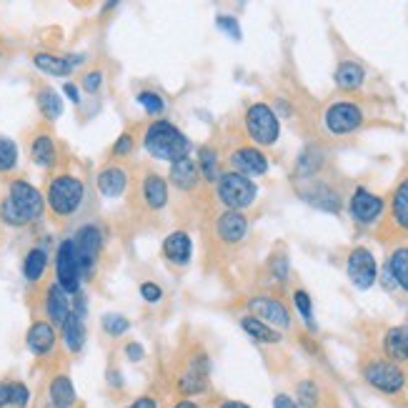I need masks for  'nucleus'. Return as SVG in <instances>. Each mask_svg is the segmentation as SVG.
Returning a JSON list of instances; mask_svg holds the SVG:
<instances>
[{"label": "nucleus", "instance_id": "nucleus-39", "mask_svg": "<svg viewBox=\"0 0 408 408\" xmlns=\"http://www.w3.org/2000/svg\"><path fill=\"white\" fill-rule=\"evenodd\" d=\"M136 101H138V106L143 108L146 113H151V116H160V113L165 111L163 98L155 91H141L138 96H136Z\"/></svg>", "mask_w": 408, "mask_h": 408}, {"label": "nucleus", "instance_id": "nucleus-7", "mask_svg": "<svg viewBox=\"0 0 408 408\" xmlns=\"http://www.w3.org/2000/svg\"><path fill=\"white\" fill-rule=\"evenodd\" d=\"M56 283L68 293V296H78L83 286V268L78 260L73 238H66L56 250Z\"/></svg>", "mask_w": 408, "mask_h": 408}, {"label": "nucleus", "instance_id": "nucleus-40", "mask_svg": "<svg viewBox=\"0 0 408 408\" xmlns=\"http://www.w3.org/2000/svg\"><path fill=\"white\" fill-rule=\"evenodd\" d=\"M288 255L283 253V250H278V253H273L270 255V260H268V273H270V278L276 283H283L288 278Z\"/></svg>", "mask_w": 408, "mask_h": 408}, {"label": "nucleus", "instance_id": "nucleus-9", "mask_svg": "<svg viewBox=\"0 0 408 408\" xmlns=\"http://www.w3.org/2000/svg\"><path fill=\"white\" fill-rule=\"evenodd\" d=\"M323 126L331 136H351L363 126V111L358 103L336 101L323 113Z\"/></svg>", "mask_w": 408, "mask_h": 408}, {"label": "nucleus", "instance_id": "nucleus-52", "mask_svg": "<svg viewBox=\"0 0 408 408\" xmlns=\"http://www.w3.org/2000/svg\"><path fill=\"white\" fill-rule=\"evenodd\" d=\"M218 408H250L248 403H240V401H223Z\"/></svg>", "mask_w": 408, "mask_h": 408}, {"label": "nucleus", "instance_id": "nucleus-10", "mask_svg": "<svg viewBox=\"0 0 408 408\" xmlns=\"http://www.w3.org/2000/svg\"><path fill=\"white\" fill-rule=\"evenodd\" d=\"M208 373H210L208 353L198 348L195 353H190L185 368L178 373V391L183 396H200V393H205L210 386Z\"/></svg>", "mask_w": 408, "mask_h": 408}, {"label": "nucleus", "instance_id": "nucleus-11", "mask_svg": "<svg viewBox=\"0 0 408 408\" xmlns=\"http://www.w3.org/2000/svg\"><path fill=\"white\" fill-rule=\"evenodd\" d=\"M346 273L358 291H368L378 278V265H376V258H373L371 250L363 248V245L353 248L346 260Z\"/></svg>", "mask_w": 408, "mask_h": 408}, {"label": "nucleus", "instance_id": "nucleus-19", "mask_svg": "<svg viewBox=\"0 0 408 408\" xmlns=\"http://www.w3.org/2000/svg\"><path fill=\"white\" fill-rule=\"evenodd\" d=\"M160 253L170 265H188L193 258V240L185 230H173L163 238Z\"/></svg>", "mask_w": 408, "mask_h": 408}, {"label": "nucleus", "instance_id": "nucleus-21", "mask_svg": "<svg viewBox=\"0 0 408 408\" xmlns=\"http://www.w3.org/2000/svg\"><path fill=\"white\" fill-rule=\"evenodd\" d=\"M43 308H46L48 323H53V326H63L66 318L71 316V296H68L58 283H51V286L46 288V301H43Z\"/></svg>", "mask_w": 408, "mask_h": 408}, {"label": "nucleus", "instance_id": "nucleus-48", "mask_svg": "<svg viewBox=\"0 0 408 408\" xmlns=\"http://www.w3.org/2000/svg\"><path fill=\"white\" fill-rule=\"evenodd\" d=\"M63 93H66V98L73 103V106H81L83 96H81V88H78L76 83H66V86H63Z\"/></svg>", "mask_w": 408, "mask_h": 408}, {"label": "nucleus", "instance_id": "nucleus-17", "mask_svg": "<svg viewBox=\"0 0 408 408\" xmlns=\"http://www.w3.org/2000/svg\"><path fill=\"white\" fill-rule=\"evenodd\" d=\"M248 235V218L240 210H223L215 218V238L223 245H238Z\"/></svg>", "mask_w": 408, "mask_h": 408}, {"label": "nucleus", "instance_id": "nucleus-31", "mask_svg": "<svg viewBox=\"0 0 408 408\" xmlns=\"http://www.w3.org/2000/svg\"><path fill=\"white\" fill-rule=\"evenodd\" d=\"M36 103H38V111H41V116L46 118V121L53 123L63 116V98H61V93L53 91V88H48V86L38 88Z\"/></svg>", "mask_w": 408, "mask_h": 408}, {"label": "nucleus", "instance_id": "nucleus-46", "mask_svg": "<svg viewBox=\"0 0 408 408\" xmlns=\"http://www.w3.org/2000/svg\"><path fill=\"white\" fill-rule=\"evenodd\" d=\"M215 26H218L228 38L240 41V26H238V21H235L233 16H218V18H215Z\"/></svg>", "mask_w": 408, "mask_h": 408}, {"label": "nucleus", "instance_id": "nucleus-35", "mask_svg": "<svg viewBox=\"0 0 408 408\" xmlns=\"http://www.w3.org/2000/svg\"><path fill=\"white\" fill-rule=\"evenodd\" d=\"M386 268L393 276V281H396V286L408 293V245H398L393 250Z\"/></svg>", "mask_w": 408, "mask_h": 408}, {"label": "nucleus", "instance_id": "nucleus-16", "mask_svg": "<svg viewBox=\"0 0 408 408\" xmlns=\"http://www.w3.org/2000/svg\"><path fill=\"white\" fill-rule=\"evenodd\" d=\"M230 165H233L235 173L245 175V178L268 173V158L255 146H240V148H235L230 153Z\"/></svg>", "mask_w": 408, "mask_h": 408}, {"label": "nucleus", "instance_id": "nucleus-12", "mask_svg": "<svg viewBox=\"0 0 408 408\" xmlns=\"http://www.w3.org/2000/svg\"><path fill=\"white\" fill-rule=\"evenodd\" d=\"M248 316L268 323L270 328H288L291 326V313L281 298L273 296H253L248 301Z\"/></svg>", "mask_w": 408, "mask_h": 408}, {"label": "nucleus", "instance_id": "nucleus-27", "mask_svg": "<svg viewBox=\"0 0 408 408\" xmlns=\"http://www.w3.org/2000/svg\"><path fill=\"white\" fill-rule=\"evenodd\" d=\"M383 353L393 363L408 361V326L388 328L386 336H383Z\"/></svg>", "mask_w": 408, "mask_h": 408}, {"label": "nucleus", "instance_id": "nucleus-20", "mask_svg": "<svg viewBox=\"0 0 408 408\" xmlns=\"http://www.w3.org/2000/svg\"><path fill=\"white\" fill-rule=\"evenodd\" d=\"M96 185L106 198H121L128 188V168L121 163H108L101 168Z\"/></svg>", "mask_w": 408, "mask_h": 408}, {"label": "nucleus", "instance_id": "nucleus-26", "mask_svg": "<svg viewBox=\"0 0 408 408\" xmlns=\"http://www.w3.org/2000/svg\"><path fill=\"white\" fill-rule=\"evenodd\" d=\"M33 66L38 68L41 73L46 76H53V78H68L76 66L71 63L68 56H56V53H33Z\"/></svg>", "mask_w": 408, "mask_h": 408}, {"label": "nucleus", "instance_id": "nucleus-33", "mask_svg": "<svg viewBox=\"0 0 408 408\" xmlns=\"http://www.w3.org/2000/svg\"><path fill=\"white\" fill-rule=\"evenodd\" d=\"M46 268H48L46 248L36 245V248L28 250L26 258H23V276H26V281L28 283H38L43 278V273H46Z\"/></svg>", "mask_w": 408, "mask_h": 408}, {"label": "nucleus", "instance_id": "nucleus-47", "mask_svg": "<svg viewBox=\"0 0 408 408\" xmlns=\"http://www.w3.org/2000/svg\"><path fill=\"white\" fill-rule=\"evenodd\" d=\"M143 356H146V348L141 346V343H128L126 346V358L128 361H133V363H138V361H143Z\"/></svg>", "mask_w": 408, "mask_h": 408}, {"label": "nucleus", "instance_id": "nucleus-13", "mask_svg": "<svg viewBox=\"0 0 408 408\" xmlns=\"http://www.w3.org/2000/svg\"><path fill=\"white\" fill-rule=\"evenodd\" d=\"M383 208H386V203H383L381 195L371 193V190L361 188V185L353 190L351 200H348L351 218L356 220L358 225H373L383 215Z\"/></svg>", "mask_w": 408, "mask_h": 408}, {"label": "nucleus", "instance_id": "nucleus-43", "mask_svg": "<svg viewBox=\"0 0 408 408\" xmlns=\"http://www.w3.org/2000/svg\"><path fill=\"white\" fill-rule=\"evenodd\" d=\"M81 88L88 93V96H96V93H101V88H103V71H101V68H93V71L83 73Z\"/></svg>", "mask_w": 408, "mask_h": 408}, {"label": "nucleus", "instance_id": "nucleus-14", "mask_svg": "<svg viewBox=\"0 0 408 408\" xmlns=\"http://www.w3.org/2000/svg\"><path fill=\"white\" fill-rule=\"evenodd\" d=\"M298 195H301L308 205H313V208L318 210H326V213H338V210L343 208L341 193H338L333 185L323 183V180H311V183L298 190Z\"/></svg>", "mask_w": 408, "mask_h": 408}, {"label": "nucleus", "instance_id": "nucleus-28", "mask_svg": "<svg viewBox=\"0 0 408 408\" xmlns=\"http://www.w3.org/2000/svg\"><path fill=\"white\" fill-rule=\"evenodd\" d=\"M61 338L66 343L68 353H81L83 346H86V318L71 311V316L61 326Z\"/></svg>", "mask_w": 408, "mask_h": 408}, {"label": "nucleus", "instance_id": "nucleus-41", "mask_svg": "<svg viewBox=\"0 0 408 408\" xmlns=\"http://www.w3.org/2000/svg\"><path fill=\"white\" fill-rule=\"evenodd\" d=\"M293 303H296V308H298V313L303 316V321H306L311 328H316V323H313V303H311V296H308V291H303V288H296V291H293Z\"/></svg>", "mask_w": 408, "mask_h": 408}, {"label": "nucleus", "instance_id": "nucleus-29", "mask_svg": "<svg viewBox=\"0 0 408 408\" xmlns=\"http://www.w3.org/2000/svg\"><path fill=\"white\" fill-rule=\"evenodd\" d=\"M333 81L341 91H358L366 81V71H363L361 63L356 61H343L338 63L336 73H333Z\"/></svg>", "mask_w": 408, "mask_h": 408}, {"label": "nucleus", "instance_id": "nucleus-34", "mask_svg": "<svg viewBox=\"0 0 408 408\" xmlns=\"http://www.w3.org/2000/svg\"><path fill=\"white\" fill-rule=\"evenodd\" d=\"M240 328H243L253 341H260V343H281V338H283L276 328H270L268 323L258 321V318H253V316L240 318Z\"/></svg>", "mask_w": 408, "mask_h": 408}, {"label": "nucleus", "instance_id": "nucleus-37", "mask_svg": "<svg viewBox=\"0 0 408 408\" xmlns=\"http://www.w3.org/2000/svg\"><path fill=\"white\" fill-rule=\"evenodd\" d=\"M298 393V408H316L321 401V388L316 381H301L296 388Z\"/></svg>", "mask_w": 408, "mask_h": 408}, {"label": "nucleus", "instance_id": "nucleus-50", "mask_svg": "<svg viewBox=\"0 0 408 408\" xmlns=\"http://www.w3.org/2000/svg\"><path fill=\"white\" fill-rule=\"evenodd\" d=\"M128 408H158V403H155L153 396H141V398H136Z\"/></svg>", "mask_w": 408, "mask_h": 408}, {"label": "nucleus", "instance_id": "nucleus-8", "mask_svg": "<svg viewBox=\"0 0 408 408\" xmlns=\"http://www.w3.org/2000/svg\"><path fill=\"white\" fill-rule=\"evenodd\" d=\"M103 228L96 223H86L76 230L73 235V245H76L78 260H81L83 268V278H93L98 268V260H101L103 253Z\"/></svg>", "mask_w": 408, "mask_h": 408}, {"label": "nucleus", "instance_id": "nucleus-45", "mask_svg": "<svg viewBox=\"0 0 408 408\" xmlns=\"http://www.w3.org/2000/svg\"><path fill=\"white\" fill-rule=\"evenodd\" d=\"M138 291H141V298H143L146 303H151V306H155V303L163 301V288H160L158 283H153V281L141 283Z\"/></svg>", "mask_w": 408, "mask_h": 408}, {"label": "nucleus", "instance_id": "nucleus-22", "mask_svg": "<svg viewBox=\"0 0 408 408\" xmlns=\"http://www.w3.org/2000/svg\"><path fill=\"white\" fill-rule=\"evenodd\" d=\"M170 183H173V188L180 190V193H193L200 183L198 163H193L190 155L170 163Z\"/></svg>", "mask_w": 408, "mask_h": 408}, {"label": "nucleus", "instance_id": "nucleus-32", "mask_svg": "<svg viewBox=\"0 0 408 408\" xmlns=\"http://www.w3.org/2000/svg\"><path fill=\"white\" fill-rule=\"evenodd\" d=\"M198 173H200V180H205L208 185L218 183L220 178V158H218V151L210 148V146H203L198 151Z\"/></svg>", "mask_w": 408, "mask_h": 408}, {"label": "nucleus", "instance_id": "nucleus-51", "mask_svg": "<svg viewBox=\"0 0 408 408\" xmlns=\"http://www.w3.org/2000/svg\"><path fill=\"white\" fill-rule=\"evenodd\" d=\"M11 406V383H0V408Z\"/></svg>", "mask_w": 408, "mask_h": 408}, {"label": "nucleus", "instance_id": "nucleus-23", "mask_svg": "<svg viewBox=\"0 0 408 408\" xmlns=\"http://www.w3.org/2000/svg\"><path fill=\"white\" fill-rule=\"evenodd\" d=\"M326 163V151H323L321 143H308L303 148V153L298 155L296 165H293V178H301V180H311L318 170L323 168Z\"/></svg>", "mask_w": 408, "mask_h": 408}, {"label": "nucleus", "instance_id": "nucleus-1", "mask_svg": "<svg viewBox=\"0 0 408 408\" xmlns=\"http://www.w3.org/2000/svg\"><path fill=\"white\" fill-rule=\"evenodd\" d=\"M43 213H46V195L23 178L11 180L8 195L0 200V220L11 228H23L38 223Z\"/></svg>", "mask_w": 408, "mask_h": 408}, {"label": "nucleus", "instance_id": "nucleus-36", "mask_svg": "<svg viewBox=\"0 0 408 408\" xmlns=\"http://www.w3.org/2000/svg\"><path fill=\"white\" fill-rule=\"evenodd\" d=\"M18 165V146L16 141L0 136V173H11Z\"/></svg>", "mask_w": 408, "mask_h": 408}, {"label": "nucleus", "instance_id": "nucleus-18", "mask_svg": "<svg viewBox=\"0 0 408 408\" xmlns=\"http://www.w3.org/2000/svg\"><path fill=\"white\" fill-rule=\"evenodd\" d=\"M26 346L36 358H46L56 351L58 346V331L48 321H33L26 333Z\"/></svg>", "mask_w": 408, "mask_h": 408}, {"label": "nucleus", "instance_id": "nucleus-3", "mask_svg": "<svg viewBox=\"0 0 408 408\" xmlns=\"http://www.w3.org/2000/svg\"><path fill=\"white\" fill-rule=\"evenodd\" d=\"M86 200V183L78 175L61 173L48 180L46 188V205L58 220H68L81 210Z\"/></svg>", "mask_w": 408, "mask_h": 408}, {"label": "nucleus", "instance_id": "nucleus-38", "mask_svg": "<svg viewBox=\"0 0 408 408\" xmlns=\"http://www.w3.org/2000/svg\"><path fill=\"white\" fill-rule=\"evenodd\" d=\"M101 326L111 338H121L123 333L131 331V321H128L126 316H121V313H106V316L101 318Z\"/></svg>", "mask_w": 408, "mask_h": 408}, {"label": "nucleus", "instance_id": "nucleus-55", "mask_svg": "<svg viewBox=\"0 0 408 408\" xmlns=\"http://www.w3.org/2000/svg\"><path fill=\"white\" fill-rule=\"evenodd\" d=\"M43 408H58V406H53V403H43Z\"/></svg>", "mask_w": 408, "mask_h": 408}, {"label": "nucleus", "instance_id": "nucleus-25", "mask_svg": "<svg viewBox=\"0 0 408 408\" xmlns=\"http://www.w3.org/2000/svg\"><path fill=\"white\" fill-rule=\"evenodd\" d=\"M48 403L58 408H73L78 403V393L73 381L66 376V373H58V376L51 378L48 383Z\"/></svg>", "mask_w": 408, "mask_h": 408}, {"label": "nucleus", "instance_id": "nucleus-42", "mask_svg": "<svg viewBox=\"0 0 408 408\" xmlns=\"http://www.w3.org/2000/svg\"><path fill=\"white\" fill-rule=\"evenodd\" d=\"M8 383H11V406L26 408L31 403V388L23 381H8Z\"/></svg>", "mask_w": 408, "mask_h": 408}, {"label": "nucleus", "instance_id": "nucleus-30", "mask_svg": "<svg viewBox=\"0 0 408 408\" xmlns=\"http://www.w3.org/2000/svg\"><path fill=\"white\" fill-rule=\"evenodd\" d=\"M391 220L398 230L408 233V178H403L391 195Z\"/></svg>", "mask_w": 408, "mask_h": 408}, {"label": "nucleus", "instance_id": "nucleus-49", "mask_svg": "<svg viewBox=\"0 0 408 408\" xmlns=\"http://www.w3.org/2000/svg\"><path fill=\"white\" fill-rule=\"evenodd\" d=\"M273 408H298V403L293 401L291 396H286V393H278V396L273 398Z\"/></svg>", "mask_w": 408, "mask_h": 408}, {"label": "nucleus", "instance_id": "nucleus-24", "mask_svg": "<svg viewBox=\"0 0 408 408\" xmlns=\"http://www.w3.org/2000/svg\"><path fill=\"white\" fill-rule=\"evenodd\" d=\"M58 143L53 138L51 133H38L36 138L31 143V160L38 165V168H46V170H53L58 165Z\"/></svg>", "mask_w": 408, "mask_h": 408}, {"label": "nucleus", "instance_id": "nucleus-54", "mask_svg": "<svg viewBox=\"0 0 408 408\" xmlns=\"http://www.w3.org/2000/svg\"><path fill=\"white\" fill-rule=\"evenodd\" d=\"M108 383H111V386H113V383H116V386H121V376H118V371H111V373H108Z\"/></svg>", "mask_w": 408, "mask_h": 408}, {"label": "nucleus", "instance_id": "nucleus-4", "mask_svg": "<svg viewBox=\"0 0 408 408\" xmlns=\"http://www.w3.org/2000/svg\"><path fill=\"white\" fill-rule=\"evenodd\" d=\"M243 123H245V133L255 143V148H268V146L278 143L281 126H278L276 111L268 103H253V106H248Z\"/></svg>", "mask_w": 408, "mask_h": 408}, {"label": "nucleus", "instance_id": "nucleus-15", "mask_svg": "<svg viewBox=\"0 0 408 408\" xmlns=\"http://www.w3.org/2000/svg\"><path fill=\"white\" fill-rule=\"evenodd\" d=\"M141 200L148 210L158 213L168 205L170 200V190H168V183H165L163 175H158L155 170H146L143 178H141Z\"/></svg>", "mask_w": 408, "mask_h": 408}, {"label": "nucleus", "instance_id": "nucleus-53", "mask_svg": "<svg viewBox=\"0 0 408 408\" xmlns=\"http://www.w3.org/2000/svg\"><path fill=\"white\" fill-rule=\"evenodd\" d=\"M173 408H200V406H198L195 401H188V398H185V401H178V403H175Z\"/></svg>", "mask_w": 408, "mask_h": 408}, {"label": "nucleus", "instance_id": "nucleus-2", "mask_svg": "<svg viewBox=\"0 0 408 408\" xmlns=\"http://www.w3.org/2000/svg\"><path fill=\"white\" fill-rule=\"evenodd\" d=\"M143 148L151 158L175 163V160L185 158L190 153V141L170 121H153L146 126Z\"/></svg>", "mask_w": 408, "mask_h": 408}, {"label": "nucleus", "instance_id": "nucleus-5", "mask_svg": "<svg viewBox=\"0 0 408 408\" xmlns=\"http://www.w3.org/2000/svg\"><path fill=\"white\" fill-rule=\"evenodd\" d=\"M215 195L225 205V210H243L253 205L258 185L253 183V178H245L235 170H223L215 183Z\"/></svg>", "mask_w": 408, "mask_h": 408}, {"label": "nucleus", "instance_id": "nucleus-44", "mask_svg": "<svg viewBox=\"0 0 408 408\" xmlns=\"http://www.w3.org/2000/svg\"><path fill=\"white\" fill-rule=\"evenodd\" d=\"M136 151V141L131 133H121V138L113 143V158H128Z\"/></svg>", "mask_w": 408, "mask_h": 408}, {"label": "nucleus", "instance_id": "nucleus-6", "mask_svg": "<svg viewBox=\"0 0 408 408\" xmlns=\"http://www.w3.org/2000/svg\"><path fill=\"white\" fill-rule=\"evenodd\" d=\"M363 381L376 391L386 393V396H396L406 386V373L398 363L388 361V358H373L363 366Z\"/></svg>", "mask_w": 408, "mask_h": 408}]
</instances>
